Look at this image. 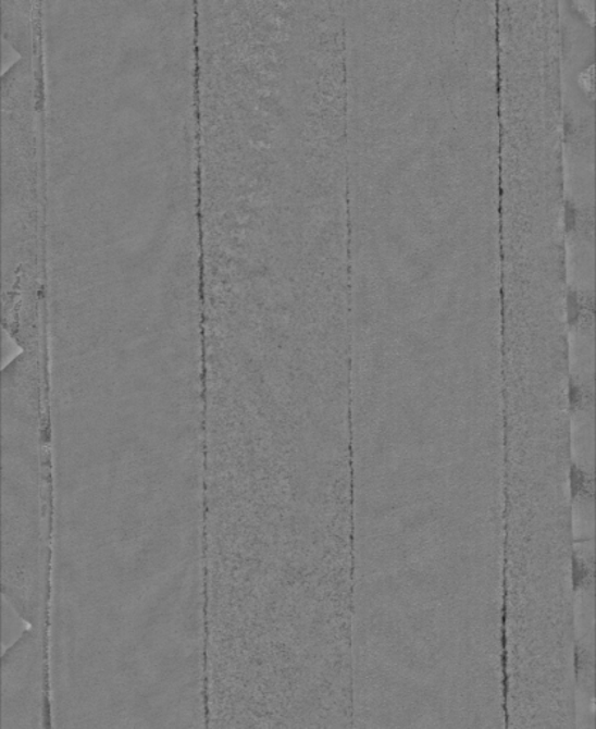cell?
I'll list each match as a JSON object with an SVG mask.
<instances>
[{
    "label": "cell",
    "instance_id": "6da1fadb",
    "mask_svg": "<svg viewBox=\"0 0 596 729\" xmlns=\"http://www.w3.org/2000/svg\"><path fill=\"white\" fill-rule=\"evenodd\" d=\"M2 729L52 727L48 635L34 627L4 647Z\"/></svg>",
    "mask_w": 596,
    "mask_h": 729
},
{
    "label": "cell",
    "instance_id": "7a4b0ae2",
    "mask_svg": "<svg viewBox=\"0 0 596 729\" xmlns=\"http://www.w3.org/2000/svg\"><path fill=\"white\" fill-rule=\"evenodd\" d=\"M4 36L13 45L26 46L35 39L34 0H3Z\"/></svg>",
    "mask_w": 596,
    "mask_h": 729
},
{
    "label": "cell",
    "instance_id": "3957f363",
    "mask_svg": "<svg viewBox=\"0 0 596 729\" xmlns=\"http://www.w3.org/2000/svg\"><path fill=\"white\" fill-rule=\"evenodd\" d=\"M575 11L580 13L582 20H585L589 25H594V0H572Z\"/></svg>",
    "mask_w": 596,
    "mask_h": 729
},
{
    "label": "cell",
    "instance_id": "277c9868",
    "mask_svg": "<svg viewBox=\"0 0 596 729\" xmlns=\"http://www.w3.org/2000/svg\"><path fill=\"white\" fill-rule=\"evenodd\" d=\"M582 90L586 95H594V71L593 66L588 67V71L582 73L580 78Z\"/></svg>",
    "mask_w": 596,
    "mask_h": 729
}]
</instances>
